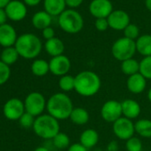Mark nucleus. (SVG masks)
Returning <instances> with one entry per match:
<instances>
[{
  "instance_id": "38",
  "label": "nucleus",
  "mask_w": 151,
  "mask_h": 151,
  "mask_svg": "<svg viewBox=\"0 0 151 151\" xmlns=\"http://www.w3.org/2000/svg\"><path fill=\"white\" fill-rule=\"evenodd\" d=\"M65 3L66 6L70 8H76L78 7L83 3V0H65Z\"/></svg>"
},
{
  "instance_id": "33",
  "label": "nucleus",
  "mask_w": 151,
  "mask_h": 151,
  "mask_svg": "<svg viewBox=\"0 0 151 151\" xmlns=\"http://www.w3.org/2000/svg\"><path fill=\"white\" fill-rule=\"evenodd\" d=\"M11 76V69L8 65L0 60V86L6 83Z\"/></svg>"
},
{
  "instance_id": "31",
  "label": "nucleus",
  "mask_w": 151,
  "mask_h": 151,
  "mask_svg": "<svg viewBox=\"0 0 151 151\" xmlns=\"http://www.w3.org/2000/svg\"><path fill=\"white\" fill-rule=\"evenodd\" d=\"M142 142L138 137H132L125 141V148L127 151H141Z\"/></svg>"
},
{
  "instance_id": "32",
  "label": "nucleus",
  "mask_w": 151,
  "mask_h": 151,
  "mask_svg": "<svg viewBox=\"0 0 151 151\" xmlns=\"http://www.w3.org/2000/svg\"><path fill=\"white\" fill-rule=\"evenodd\" d=\"M124 37L134 40H137L139 35V29L138 28L137 25L135 24H132L130 23L124 29Z\"/></svg>"
},
{
  "instance_id": "3",
  "label": "nucleus",
  "mask_w": 151,
  "mask_h": 151,
  "mask_svg": "<svg viewBox=\"0 0 151 151\" xmlns=\"http://www.w3.org/2000/svg\"><path fill=\"white\" fill-rule=\"evenodd\" d=\"M19 53L24 59L37 58L42 51V42L34 34H23L17 38L14 46Z\"/></svg>"
},
{
  "instance_id": "23",
  "label": "nucleus",
  "mask_w": 151,
  "mask_h": 151,
  "mask_svg": "<svg viewBox=\"0 0 151 151\" xmlns=\"http://www.w3.org/2000/svg\"><path fill=\"white\" fill-rule=\"evenodd\" d=\"M52 23V16L45 11H40L34 14L32 24L37 29H45L50 27Z\"/></svg>"
},
{
  "instance_id": "27",
  "label": "nucleus",
  "mask_w": 151,
  "mask_h": 151,
  "mask_svg": "<svg viewBox=\"0 0 151 151\" xmlns=\"http://www.w3.org/2000/svg\"><path fill=\"white\" fill-rule=\"evenodd\" d=\"M19 53L15 47H6L3 50L1 53V60L6 63V65H12L14 64L19 58Z\"/></svg>"
},
{
  "instance_id": "14",
  "label": "nucleus",
  "mask_w": 151,
  "mask_h": 151,
  "mask_svg": "<svg viewBox=\"0 0 151 151\" xmlns=\"http://www.w3.org/2000/svg\"><path fill=\"white\" fill-rule=\"evenodd\" d=\"M7 18L12 21L19 22L23 20L27 14V8L26 6L18 0H14L11 1L5 9Z\"/></svg>"
},
{
  "instance_id": "4",
  "label": "nucleus",
  "mask_w": 151,
  "mask_h": 151,
  "mask_svg": "<svg viewBox=\"0 0 151 151\" xmlns=\"http://www.w3.org/2000/svg\"><path fill=\"white\" fill-rule=\"evenodd\" d=\"M32 128L38 137L45 139H52L60 132L59 120L49 114L36 117Z\"/></svg>"
},
{
  "instance_id": "20",
  "label": "nucleus",
  "mask_w": 151,
  "mask_h": 151,
  "mask_svg": "<svg viewBox=\"0 0 151 151\" xmlns=\"http://www.w3.org/2000/svg\"><path fill=\"white\" fill-rule=\"evenodd\" d=\"M45 11L51 16L60 15L65 11V0H45Z\"/></svg>"
},
{
  "instance_id": "18",
  "label": "nucleus",
  "mask_w": 151,
  "mask_h": 151,
  "mask_svg": "<svg viewBox=\"0 0 151 151\" xmlns=\"http://www.w3.org/2000/svg\"><path fill=\"white\" fill-rule=\"evenodd\" d=\"M99 139H100V136L97 131L89 128L82 132L80 135L79 143L83 145L86 148L89 149L97 145V143L99 142Z\"/></svg>"
},
{
  "instance_id": "42",
  "label": "nucleus",
  "mask_w": 151,
  "mask_h": 151,
  "mask_svg": "<svg viewBox=\"0 0 151 151\" xmlns=\"http://www.w3.org/2000/svg\"><path fill=\"white\" fill-rule=\"evenodd\" d=\"M11 2V0H0V8L3 9L4 7L6 8V6Z\"/></svg>"
},
{
  "instance_id": "39",
  "label": "nucleus",
  "mask_w": 151,
  "mask_h": 151,
  "mask_svg": "<svg viewBox=\"0 0 151 151\" xmlns=\"http://www.w3.org/2000/svg\"><path fill=\"white\" fill-rule=\"evenodd\" d=\"M119 145L116 140H111L107 146V151H118Z\"/></svg>"
},
{
  "instance_id": "29",
  "label": "nucleus",
  "mask_w": 151,
  "mask_h": 151,
  "mask_svg": "<svg viewBox=\"0 0 151 151\" xmlns=\"http://www.w3.org/2000/svg\"><path fill=\"white\" fill-rule=\"evenodd\" d=\"M52 144L55 147L59 149H64L70 146V139L68 134L60 132L52 139Z\"/></svg>"
},
{
  "instance_id": "41",
  "label": "nucleus",
  "mask_w": 151,
  "mask_h": 151,
  "mask_svg": "<svg viewBox=\"0 0 151 151\" xmlns=\"http://www.w3.org/2000/svg\"><path fill=\"white\" fill-rule=\"evenodd\" d=\"M40 2H41V0H24V3L29 6H37Z\"/></svg>"
},
{
  "instance_id": "28",
  "label": "nucleus",
  "mask_w": 151,
  "mask_h": 151,
  "mask_svg": "<svg viewBox=\"0 0 151 151\" xmlns=\"http://www.w3.org/2000/svg\"><path fill=\"white\" fill-rule=\"evenodd\" d=\"M59 86L64 93L75 90V77L68 74L62 76L59 79Z\"/></svg>"
},
{
  "instance_id": "22",
  "label": "nucleus",
  "mask_w": 151,
  "mask_h": 151,
  "mask_svg": "<svg viewBox=\"0 0 151 151\" xmlns=\"http://www.w3.org/2000/svg\"><path fill=\"white\" fill-rule=\"evenodd\" d=\"M136 50L143 57L151 56V35H142L138 37Z\"/></svg>"
},
{
  "instance_id": "2",
  "label": "nucleus",
  "mask_w": 151,
  "mask_h": 151,
  "mask_svg": "<svg viewBox=\"0 0 151 151\" xmlns=\"http://www.w3.org/2000/svg\"><path fill=\"white\" fill-rule=\"evenodd\" d=\"M46 109L48 114L57 120H65L69 118L74 106L68 95L64 93H56L48 99Z\"/></svg>"
},
{
  "instance_id": "19",
  "label": "nucleus",
  "mask_w": 151,
  "mask_h": 151,
  "mask_svg": "<svg viewBox=\"0 0 151 151\" xmlns=\"http://www.w3.org/2000/svg\"><path fill=\"white\" fill-rule=\"evenodd\" d=\"M45 49L49 55H51L52 57H56L63 54L65 45L60 38L53 37L52 39L46 40L45 44Z\"/></svg>"
},
{
  "instance_id": "24",
  "label": "nucleus",
  "mask_w": 151,
  "mask_h": 151,
  "mask_svg": "<svg viewBox=\"0 0 151 151\" xmlns=\"http://www.w3.org/2000/svg\"><path fill=\"white\" fill-rule=\"evenodd\" d=\"M135 132L142 138H151V120L143 118L134 123Z\"/></svg>"
},
{
  "instance_id": "26",
  "label": "nucleus",
  "mask_w": 151,
  "mask_h": 151,
  "mask_svg": "<svg viewBox=\"0 0 151 151\" xmlns=\"http://www.w3.org/2000/svg\"><path fill=\"white\" fill-rule=\"evenodd\" d=\"M31 71L37 77H44L50 72L49 62L42 59L35 60L31 65Z\"/></svg>"
},
{
  "instance_id": "34",
  "label": "nucleus",
  "mask_w": 151,
  "mask_h": 151,
  "mask_svg": "<svg viewBox=\"0 0 151 151\" xmlns=\"http://www.w3.org/2000/svg\"><path fill=\"white\" fill-rule=\"evenodd\" d=\"M35 116H33L32 115L29 114L28 112H25L22 116L21 118L19 119L20 121V124L22 127L24 128H30V127H33L34 125V123H35Z\"/></svg>"
},
{
  "instance_id": "44",
  "label": "nucleus",
  "mask_w": 151,
  "mask_h": 151,
  "mask_svg": "<svg viewBox=\"0 0 151 151\" xmlns=\"http://www.w3.org/2000/svg\"><path fill=\"white\" fill-rule=\"evenodd\" d=\"M34 151H49V149L45 147H38Z\"/></svg>"
},
{
  "instance_id": "25",
  "label": "nucleus",
  "mask_w": 151,
  "mask_h": 151,
  "mask_svg": "<svg viewBox=\"0 0 151 151\" xmlns=\"http://www.w3.org/2000/svg\"><path fill=\"white\" fill-rule=\"evenodd\" d=\"M121 70L124 75L131 77L132 75L139 73V62L133 58L124 60L121 62Z\"/></svg>"
},
{
  "instance_id": "9",
  "label": "nucleus",
  "mask_w": 151,
  "mask_h": 151,
  "mask_svg": "<svg viewBox=\"0 0 151 151\" xmlns=\"http://www.w3.org/2000/svg\"><path fill=\"white\" fill-rule=\"evenodd\" d=\"M101 116L104 121L113 124L123 116L121 102L115 100L106 101L101 109Z\"/></svg>"
},
{
  "instance_id": "36",
  "label": "nucleus",
  "mask_w": 151,
  "mask_h": 151,
  "mask_svg": "<svg viewBox=\"0 0 151 151\" xmlns=\"http://www.w3.org/2000/svg\"><path fill=\"white\" fill-rule=\"evenodd\" d=\"M87 150L88 149L86 148L80 143H73V144H71L68 147V150L67 151H87Z\"/></svg>"
},
{
  "instance_id": "37",
  "label": "nucleus",
  "mask_w": 151,
  "mask_h": 151,
  "mask_svg": "<svg viewBox=\"0 0 151 151\" xmlns=\"http://www.w3.org/2000/svg\"><path fill=\"white\" fill-rule=\"evenodd\" d=\"M43 37L46 39V40H49V39H52L54 37V30L51 27H48L45 29H43Z\"/></svg>"
},
{
  "instance_id": "12",
  "label": "nucleus",
  "mask_w": 151,
  "mask_h": 151,
  "mask_svg": "<svg viewBox=\"0 0 151 151\" xmlns=\"http://www.w3.org/2000/svg\"><path fill=\"white\" fill-rule=\"evenodd\" d=\"M89 11L97 19L108 18L113 12V6L109 0H93L89 6Z\"/></svg>"
},
{
  "instance_id": "5",
  "label": "nucleus",
  "mask_w": 151,
  "mask_h": 151,
  "mask_svg": "<svg viewBox=\"0 0 151 151\" xmlns=\"http://www.w3.org/2000/svg\"><path fill=\"white\" fill-rule=\"evenodd\" d=\"M60 29L69 34L78 33L84 27V20L81 14L73 9L65 10L58 19Z\"/></svg>"
},
{
  "instance_id": "10",
  "label": "nucleus",
  "mask_w": 151,
  "mask_h": 151,
  "mask_svg": "<svg viewBox=\"0 0 151 151\" xmlns=\"http://www.w3.org/2000/svg\"><path fill=\"white\" fill-rule=\"evenodd\" d=\"M3 112L7 119L19 120L21 116L26 112L24 102H22L20 99L12 98L5 103Z\"/></svg>"
},
{
  "instance_id": "40",
  "label": "nucleus",
  "mask_w": 151,
  "mask_h": 151,
  "mask_svg": "<svg viewBox=\"0 0 151 151\" xmlns=\"http://www.w3.org/2000/svg\"><path fill=\"white\" fill-rule=\"evenodd\" d=\"M6 19H7V15H6V11L4 9L0 8V26L6 24Z\"/></svg>"
},
{
  "instance_id": "11",
  "label": "nucleus",
  "mask_w": 151,
  "mask_h": 151,
  "mask_svg": "<svg viewBox=\"0 0 151 151\" xmlns=\"http://www.w3.org/2000/svg\"><path fill=\"white\" fill-rule=\"evenodd\" d=\"M50 72L57 76V77H62L67 75L71 68L70 60L66 55H60L56 57H52L49 61Z\"/></svg>"
},
{
  "instance_id": "30",
  "label": "nucleus",
  "mask_w": 151,
  "mask_h": 151,
  "mask_svg": "<svg viewBox=\"0 0 151 151\" xmlns=\"http://www.w3.org/2000/svg\"><path fill=\"white\" fill-rule=\"evenodd\" d=\"M139 73L146 79H151V56L143 57L139 61Z\"/></svg>"
},
{
  "instance_id": "21",
  "label": "nucleus",
  "mask_w": 151,
  "mask_h": 151,
  "mask_svg": "<svg viewBox=\"0 0 151 151\" xmlns=\"http://www.w3.org/2000/svg\"><path fill=\"white\" fill-rule=\"evenodd\" d=\"M69 119L74 124L85 125L88 123L90 119V115H89V112L86 109L78 107V108H74L69 116Z\"/></svg>"
},
{
  "instance_id": "1",
  "label": "nucleus",
  "mask_w": 151,
  "mask_h": 151,
  "mask_svg": "<svg viewBox=\"0 0 151 151\" xmlns=\"http://www.w3.org/2000/svg\"><path fill=\"white\" fill-rule=\"evenodd\" d=\"M101 78L93 71L84 70L75 77V91L83 97L95 95L101 90Z\"/></svg>"
},
{
  "instance_id": "43",
  "label": "nucleus",
  "mask_w": 151,
  "mask_h": 151,
  "mask_svg": "<svg viewBox=\"0 0 151 151\" xmlns=\"http://www.w3.org/2000/svg\"><path fill=\"white\" fill-rule=\"evenodd\" d=\"M145 4H146V7L147 8V10L151 12V0H146Z\"/></svg>"
},
{
  "instance_id": "16",
  "label": "nucleus",
  "mask_w": 151,
  "mask_h": 151,
  "mask_svg": "<svg viewBox=\"0 0 151 151\" xmlns=\"http://www.w3.org/2000/svg\"><path fill=\"white\" fill-rule=\"evenodd\" d=\"M16 41V31L11 25L6 23L0 26V45L6 48L11 47L15 45Z\"/></svg>"
},
{
  "instance_id": "45",
  "label": "nucleus",
  "mask_w": 151,
  "mask_h": 151,
  "mask_svg": "<svg viewBox=\"0 0 151 151\" xmlns=\"http://www.w3.org/2000/svg\"><path fill=\"white\" fill-rule=\"evenodd\" d=\"M147 100L151 102V88L147 92Z\"/></svg>"
},
{
  "instance_id": "17",
  "label": "nucleus",
  "mask_w": 151,
  "mask_h": 151,
  "mask_svg": "<svg viewBox=\"0 0 151 151\" xmlns=\"http://www.w3.org/2000/svg\"><path fill=\"white\" fill-rule=\"evenodd\" d=\"M123 116L131 120L137 118L141 112L140 105L132 99H125L121 102Z\"/></svg>"
},
{
  "instance_id": "35",
  "label": "nucleus",
  "mask_w": 151,
  "mask_h": 151,
  "mask_svg": "<svg viewBox=\"0 0 151 151\" xmlns=\"http://www.w3.org/2000/svg\"><path fill=\"white\" fill-rule=\"evenodd\" d=\"M95 27L99 31H105L109 26L107 18H100L95 22Z\"/></svg>"
},
{
  "instance_id": "15",
  "label": "nucleus",
  "mask_w": 151,
  "mask_h": 151,
  "mask_svg": "<svg viewBox=\"0 0 151 151\" xmlns=\"http://www.w3.org/2000/svg\"><path fill=\"white\" fill-rule=\"evenodd\" d=\"M126 86L129 92L134 94L141 93L147 86V79L140 73H137L128 77L126 81Z\"/></svg>"
},
{
  "instance_id": "8",
  "label": "nucleus",
  "mask_w": 151,
  "mask_h": 151,
  "mask_svg": "<svg viewBox=\"0 0 151 151\" xmlns=\"http://www.w3.org/2000/svg\"><path fill=\"white\" fill-rule=\"evenodd\" d=\"M114 134L122 140H127L134 136L135 127L132 120L126 118L124 116L120 117L116 122L113 123L112 125Z\"/></svg>"
},
{
  "instance_id": "6",
  "label": "nucleus",
  "mask_w": 151,
  "mask_h": 151,
  "mask_svg": "<svg viewBox=\"0 0 151 151\" xmlns=\"http://www.w3.org/2000/svg\"><path fill=\"white\" fill-rule=\"evenodd\" d=\"M136 52V42L124 37L117 39L111 48L113 57L121 62L133 58Z\"/></svg>"
},
{
  "instance_id": "7",
  "label": "nucleus",
  "mask_w": 151,
  "mask_h": 151,
  "mask_svg": "<svg viewBox=\"0 0 151 151\" xmlns=\"http://www.w3.org/2000/svg\"><path fill=\"white\" fill-rule=\"evenodd\" d=\"M46 102L47 101L42 93L38 92L30 93L24 101L25 111L35 117H37L42 115L46 108Z\"/></svg>"
},
{
  "instance_id": "13",
  "label": "nucleus",
  "mask_w": 151,
  "mask_h": 151,
  "mask_svg": "<svg viewBox=\"0 0 151 151\" xmlns=\"http://www.w3.org/2000/svg\"><path fill=\"white\" fill-rule=\"evenodd\" d=\"M107 19L109 28L115 30H124L130 24L128 14L122 10L113 11Z\"/></svg>"
}]
</instances>
